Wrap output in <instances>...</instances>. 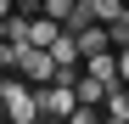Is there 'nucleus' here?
Returning a JSON list of instances; mask_svg holds the SVG:
<instances>
[{
  "mask_svg": "<svg viewBox=\"0 0 129 124\" xmlns=\"http://www.w3.org/2000/svg\"><path fill=\"white\" fill-rule=\"evenodd\" d=\"M11 73H23L28 85H45V79L56 73V62L45 45H34V39H17V51H11Z\"/></svg>",
  "mask_w": 129,
  "mask_h": 124,
  "instance_id": "obj_2",
  "label": "nucleus"
},
{
  "mask_svg": "<svg viewBox=\"0 0 129 124\" xmlns=\"http://www.w3.org/2000/svg\"><path fill=\"white\" fill-rule=\"evenodd\" d=\"M11 51H17L11 39H0V73H11Z\"/></svg>",
  "mask_w": 129,
  "mask_h": 124,
  "instance_id": "obj_5",
  "label": "nucleus"
},
{
  "mask_svg": "<svg viewBox=\"0 0 129 124\" xmlns=\"http://www.w3.org/2000/svg\"><path fill=\"white\" fill-rule=\"evenodd\" d=\"M0 101H6V118L11 124H34L39 107H34V85L23 73H0Z\"/></svg>",
  "mask_w": 129,
  "mask_h": 124,
  "instance_id": "obj_1",
  "label": "nucleus"
},
{
  "mask_svg": "<svg viewBox=\"0 0 129 124\" xmlns=\"http://www.w3.org/2000/svg\"><path fill=\"white\" fill-rule=\"evenodd\" d=\"M101 118L129 124V85H123V79H118V85H107V96H101Z\"/></svg>",
  "mask_w": 129,
  "mask_h": 124,
  "instance_id": "obj_4",
  "label": "nucleus"
},
{
  "mask_svg": "<svg viewBox=\"0 0 129 124\" xmlns=\"http://www.w3.org/2000/svg\"><path fill=\"white\" fill-rule=\"evenodd\" d=\"M73 85L68 79H45V85H34V107H39V118H68L73 113Z\"/></svg>",
  "mask_w": 129,
  "mask_h": 124,
  "instance_id": "obj_3",
  "label": "nucleus"
},
{
  "mask_svg": "<svg viewBox=\"0 0 129 124\" xmlns=\"http://www.w3.org/2000/svg\"><path fill=\"white\" fill-rule=\"evenodd\" d=\"M6 11H17V6H11V0H0V17H6Z\"/></svg>",
  "mask_w": 129,
  "mask_h": 124,
  "instance_id": "obj_6",
  "label": "nucleus"
},
{
  "mask_svg": "<svg viewBox=\"0 0 129 124\" xmlns=\"http://www.w3.org/2000/svg\"><path fill=\"white\" fill-rule=\"evenodd\" d=\"M0 118H6V101H0Z\"/></svg>",
  "mask_w": 129,
  "mask_h": 124,
  "instance_id": "obj_7",
  "label": "nucleus"
}]
</instances>
